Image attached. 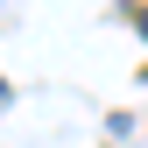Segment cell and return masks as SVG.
<instances>
[{
  "label": "cell",
  "mask_w": 148,
  "mask_h": 148,
  "mask_svg": "<svg viewBox=\"0 0 148 148\" xmlns=\"http://www.w3.org/2000/svg\"><path fill=\"white\" fill-rule=\"evenodd\" d=\"M127 14H134V28H141V35H148V7H127Z\"/></svg>",
  "instance_id": "6da1fadb"
},
{
  "label": "cell",
  "mask_w": 148,
  "mask_h": 148,
  "mask_svg": "<svg viewBox=\"0 0 148 148\" xmlns=\"http://www.w3.org/2000/svg\"><path fill=\"white\" fill-rule=\"evenodd\" d=\"M0 106H7V78H0Z\"/></svg>",
  "instance_id": "7a4b0ae2"
}]
</instances>
